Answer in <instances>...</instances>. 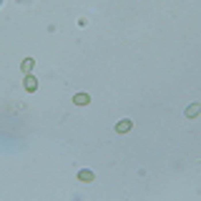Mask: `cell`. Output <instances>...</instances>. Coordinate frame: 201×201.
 <instances>
[{
  "label": "cell",
  "instance_id": "6da1fadb",
  "mask_svg": "<svg viewBox=\"0 0 201 201\" xmlns=\"http://www.w3.org/2000/svg\"><path fill=\"white\" fill-rule=\"evenodd\" d=\"M76 103H88V96H76Z\"/></svg>",
  "mask_w": 201,
  "mask_h": 201
}]
</instances>
